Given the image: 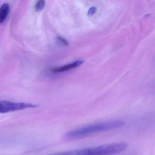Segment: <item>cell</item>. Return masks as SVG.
<instances>
[{
    "instance_id": "7",
    "label": "cell",
    "mask_w": 155,
    "mask_h": 155,
    "mask_svg": "<svg viewBox=\"0 0 155 155\" xmlns=\"http://www.w3.org/2000/svg\"><path fill=\"white\" fill-rule=\"evenodd\" d=\"M96 11H97V9L95 7H92V8H91L88 11V16H89V17L93 16L96 13Z\"/></svg>"
},
{
    "instance_id": "2",
    "label": "cell",
    "mask_w": 155,
    "mask_h": 155,
    "mask_svg": "<svg viewBox=\"0 0 155 155\" xmlns=\"http://www.w3.org/2000/svg\"><path fill=\"white\" fill-rule=\"evenodd\" d=\"M127 147V143L119 142L57 152L50 155H115L123 152Z\"/></svg>"
},
{
    "instance_id": "8",
    "label": "cell",
    "mask_w": 155,
    "mask_h": 155,
    "mask_svg": "<svg viewBox=\"0 0 155 155\" xmlns=\"http://www.w3.org/2000/svg\"><path fill=\"white\" fill-rule=\"evenodd\" d=\"M58 40L60 42H61V43L64 44V45H66V46L68 45V43L67 42L66 40L64 39L63 38H61V37H58Z\"/></svg>"
},
{
    "instance_id": "1",
    "label": "cell",
    "mask_w": 155,
    "mask_h": 155,
    "mask_svg": "<svg viewBox=\"0 0 155 155\" xmlns=\"http://www.w3.org/2000/svg\"><path fill=\"white\" fill-rule=\"evenodd\" d=\"M125 124L121 120H110L83 126L71 130L65 135L66 139L68 140L79 139L96 133L116 129L123 127Z\"/></svg>"
},
{
    "instance_id": "6",
    "label": "cell",
    "mask_w": 155,
    "mask_h": 155,
    "mask_svg": "<svg viewBox=\"0 0 155 155\" xmlns=\"http://www.w3.org/2000/svg\"><path fill=\"white\" fill-rule=\"evenodd\" d=\"M45 6L44 1H38L35 4V9L36 12H40L44 9Z\"/></svg>"
},
{
    "instance_id": "3",
    "label": "cell",
    "mask_w": 155,
    "mask_h": 155,
    "mask_svg": "<svg viewBox=\"0 0 155 155\" xmlns=\"http://www.w3.org/2000/svg\"><path fill=\"white\" fill-rule=\"evenodd\" d=\"M37 107L38 105L31 103L0 101V113H8Z\"/></svg>"
},
{
    "instance_id": "5",
    "label": "cell",
    "mask_w": 155,
    "mask_h": 155,
    "mask_svg": "<svg viewBox=\"0 0 155 155\" xmlns=\"http://www.w3.org/2000/svg\"><path fill=\"white\" fill-rule=\"evenodd\" d=\"M10 11V7L8 3H4L0 7V24H2L7 19Z\"/></svg>"
},
{
    "instance_id": "4",
    "label": "cell",
    "mask_w": 155,
    "mask_h": 155,
    "mask_svg": "<svg viewBox=\"0 0 155 155\" xmlns=\"http://www.w3.org/2000/svg\"><path fill=\"white\" fill-rule=\"evenodd\" d=\"M84 61L81 60L77 61L71 64L68 65H65L63 67H60V68H56L52 70L51 71L53 73H57V72H62V71H66L70 70L71 69L74 68H77L80 66L83 63Z\"/></svg>"
}]
</instances>
